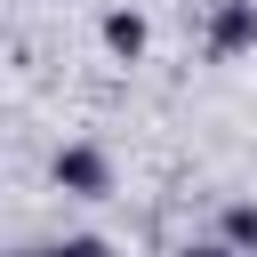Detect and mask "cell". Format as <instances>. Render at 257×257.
<instances>
[{
	"instance_id": "obj_1",
	"label": "cell",
	"mask_w": 257,
	"mask_h": 257,
	"mask_svg": "<svg viewBox=\"0 0 257 257\" xmlns=\"http://www.w3.org/2000/svg\"><path fill=\"white\" fill-rule=\"evenodd\" d=\"M48 177H56L72 201H104V193H112V161H104L96 145H64V153L48 161Z\"/></svg>"
},
{
	"instance_id": "obj_2",
	"label": "cell",
	"mask_w": 257,
	"mask_h": 257,
	"mask_svg": "<svg viewBox=\"0 0 257 257\" xmlns=\"http://www.w3.org/2000/svg\"><path fill=\"white\" fill-rule=\"evenodd\" d=\"M257 48V0H217V24H209V56H249Z\"/></svg>"
},
{
	"instance_id": "obj_3",
	"label": "cell",
	"mask_w": 257,
	"mask_h": 257,
	"mask_svg": "<svg viewBox=\"0 0 257 257\" xmlns=\"http://www.w3.org/2000/svg\"><path fill=\"white\" fill-rule=\"evenodd\" d=\"M145 40H153V32H145V16H137V8H112V16H104V48H112L120 64H137V56H145Z\"/></svg>"
},
{
	"instance_id": "obj_4",
	"label": "cell",
	"mask_w": 257,
	"mask_h": 257,
	"mask_svg": "<svg viewBox=\"0 0 257 257\" xmlns=\"http://www.w3.org/2000/svg\"><path fill=\"white\" fill-rule=\"evenodd\" d=\"M233 257H257V201H233L225 209V233H217Z\"/></svg>"
},
{
	"instance_id": "obj_5",
	"label": "cell",
	"mask_w": 257,
	"mask_h": 257,
	"mask_svg": "<svg viewBox=\"0 0 257 257\" xmlns=\"http://www.w3.org/2000/svg\"><path fill=\"white\" fill-rule=\"evenodd\" d=\"M56 257H112V249H104V241H88V233H72V241H64Z\"/></svg>"
},
{
	"instance_id": "obj_6",
	"label": "cell",
	"mask_w": 257,
	"mask_h": 257,
	"mask_svg": "<svg viewBox=\"0 0 257 257\" xmlns=\"http://www.w3.org/2000/svg\"><path fill=\"white\" fill-rule=\"evenodd\" d=\"M185 257H233V249H225V241H201V249H185Z\"/></svg>"
}]
</instances>
